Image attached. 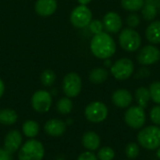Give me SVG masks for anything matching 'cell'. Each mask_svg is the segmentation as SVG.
I'll list each match as a JSON object with an SVG mask.
<instances>
[{"mask_svg":"<svg viewBox=\"0 0 160 160\" xmlns=\"http://www.w3.org/2000/svg\"><path fill=\"white\" fill-rule=\"evenodd\" d=\"M126 22L127 24L128 25V27L130 28H135L137 27L140 22H141V19H140V16L137 14V13H130L127 19H126Z\"/></svg>","mask_w":160,"mask_h":160,"instance_id":"obj_31","label":"cell"},{"mask_svg":"<svg viewBox=\"0 0 160 160\" xmlns=\"http://www.w3.org/2000/svg\"><path fill=\"white\" fill-rule=\"evenodd\" d=\"M22 132L27 138H35L38 136L39 132V127L38 124L36 121L33 120H27L23 123L22 127Z\"/></svg>","mask_w":160,"mask_h":160,"instance_id":"obj_22","label":"cell"},{"mask_svg":"<svg viewBox=\"0 0 160 160\" xmlns=\"http://www.w3.org/2000/svg\"><path fill=\"white\" fill-rule=\"evenodd\" d=\"M137 140L140 146L147 150H156L160 147V128L149 126L139 131Z\"/></svg>","mask_w":160,"mask_h":160,"instance_id":"obj_2","label":"cell"},{"mask_svg":"<svg viewBox=\"0 0 160 160\" xmlns=\"http://www.w3.org/2000/svg\"><path fill=\"white\" fill-rule=\"evenodd\" d=\"M67 128L65 122L59 119H51L46 122L44 126L45 132L52 137H60L62 136Z\"/></svg>","mask_w":160,"mask_h":160,"instance_id":"obj_15","label":"cell"},{"mask_svg":"<svg viewBox=\"0 0 160 160\" xmlns=\"http://www.w3.org/2000/svg\"><path fill=\"white\" fill-rule=\"evenodd\" d=\"M159 128H160V126H159Z\"/></svg>","mask_w":160,"mask_h":160,"instance_id":"obj_40","label":"cell"},{"mask_svg":"<svg viewBox=\"0 0 160 160\" xmlns=\"http://www.w3.org/2000/svg\"><path fill=\"white\" fill-rule=\"evenodd\" d=\"M145 0H121V6L128 11H138L143 8Z\"/></svg>","mask_w":160,"mask_h":160,"instance_id":"obj_23","label":"cell"},{"mask_svg":"<svg viewBox=\"0 0 160 160\" xmlns=\"http://www.w3.org/2000/svg\"><path fill=\"white\" fill-rule=\"evenodd\" d=\"M78 2L81 4V5H83V6H86L87 4H89L91 2V0H78Z\"/></svg>","mask_w":160,"mask_h":160,"instance_id":"obj_37","label":"cell"},{"mask_svg":"<svg viewBox=\"0 0 160 160\" xmlns=\"http://www.w3.org/2000/svg\"><path fill=\"white\" fill-rule=\"evenodd\" d=\"M149 92L151 99L158 105H160V82H155L151 83Z\"/></svg>","mask_w":160,"mask_h":160,"instance_id":"obj_28","label":"cell"},{"mask_svg":"<svg viewBox=\"0 0 160 160\" xmlns=\"http://www.w3.org/2000/svg\"><path fill=\"white\" fill-rule=\"evenodd\" d=\"M135 98L138 103V106L145 109L148 106V103L151 99L149 89L144 86L137 88L135 91Z\"/></svg>","mask_w":160,"mask_h":160,"instance_id":"obj_19","label":"cell"},{"mask_svg":"<svg viewBox=\"0 0 160 160\" xmlns=\"http://www.w3.org/2000/svg\"><path fill=\"white\" fill-rule=\"evenodd\" d=\"M0 160H12L11 154H9L5 149L0 148Z\"/></svg>","mask_w":160,"mask_h":160,"instance_id":"obj_35","label":"cell"},{"mask_svg":"<svg viewBox=\"0 0 160 160\" xmlns=\"http://www.w3.org/2000/svg\"><path fill=\"white\" fill-rule=\"evenodd\" d=\"M124 119L129 128L133 129H140L144 126L146 122V114L144 109L140 106H131L127 110Z\"/></svg>","mask_w":160,"mask_h":160,"instance_id":"obj_6","label":"cell"},{"mask_svg":"<svg viewBox=\"0 0 160 160\" xmlns=\"http://www.w3.org/2000/svg\"><path fill=\"white\" fill-rule=\"evenodd\" d=\"M109 111L107 106L100 101H94L86 106L84 110L85 118L95 124H98L103 122L108 116Z\"/></svg>","mask_w":160,"mask_h":160,"instance_id":"obj_5","label":"cell"},{"mask_svg":"<svg viewBox=\"0 0 160 160\" xmlns=\"http://www.w3.org/2000/svg\"><path fill=\"white\" fill-rule=\"evenodd\" d=\"M77 160H98V158H97V156H96L94 153H92L91 151H87V152L82 153V154L79 156V158H78V159Z\"/></svg>","mask_w":160,"mask_h":160,"instance_id":"obj_33","label":"cell"},{"mask_svg":"<svg viewBox=\"0 0 160 160\" xmlns=\"http://www.w3.org/2000/svg\"><path fill=\"white\" fill-rule=\"evenodd\" d=\"M4 91H5V85H4V82H3V81L0 79V98L3 96V94H4Z\"/></svg>","mask_w":160,"mask_h":160,"instance_id":"obj_36","label":"cell"},{"mask_svg":"<svg viewBox=\"0 0 160 160\" xmlns=\"http://www.w3.org/2000/svg\"><path fill=\"white\" fill-rule=\"evenodd\" d=\"M157 157H158V158L160 160V147L158 148V151H157Z\"/></svg>","mask_w":160,"mask_h":160,"instance_id":"obj_39","label":"cell"},{"mask_svg":"<svg viewBox=\"0 0 160 160\" xmlns=\"http://www.w3.org/2000/svg\"><path fill=\"white\" fill-rule=\"evenodd\" d=\"M73 108V103L68 98H62L56 104L57 112L61 114H68Z\"/></svg>","mask_w":160,"mask_h":160,"instance_id":"obj_24","label":"cell"},{"mask_svg":"<svg viewBox=\"0 0 160 160\" xmlns=\"http://www.w3.org/2000/svg\"><path fill=\"white\" fill-rule=\"evenodd\" d=\"M82 145L89 151H95L100 146V138L94 131H87L82 135Z\"/></svg>","mask_w":160,"mask_h":160,"instance_id":"obj_17","label":"cell"},{"mask_svg":"<svg viewBox=\"0 0 160 160\" xmlns=\"http://www.w3.org/2000/svg\"><path fill=\"white\" fill-rule=\"evenodd\" d=\"M33 109L40 113L47 112L52 106V96L45 90L37 91L31 99Z\"/></svg>","mask_w":160,"mask_h":160,"instance_id":"obj_11","label":"cell"},{"mask_svg":"<svg viewBox=\"0 0 160 160\" xmlns=\"http://www.w3.org/2000/svg\"><path fill=\"white\" fill-rule=\"evenodd\" d=\"M134 63L129 58H121L111 67V73L119 81H124L131 77L134 72Z\"/></svg>","mask_w":160,"mask_h":160,"instance_id":"obj_7","label":"cell"},{"mask_svg":"<svg viewBox=\"0 0 160 160\" xmlns=\"http://www.w3.org/2000/svg\"><path fill=\"white\" fill-rule=\"evenodd\" d=\"M18 120V115L15 111L11 109L0 110V124L4 126H11Z\"/></svg>","mask_w":160,"mask_h":160,"instance_id":"obj_21","label":"cell"},{"mask_svg":"<svg viewBox=\"0 0 160 160\" xmlns=\"http://www.w3.org/2000/svg\"><path fill=\"white\" fill-rule=\"evenodd\" d=\"M63 91L68 98H75L82 91V79L75 73H68L63 80Z\"/></svg>","mask_w":160,"mask_h":160,"instance_id":"obj_8","label":"cell"},{"mask_svg":"<svg viewBox=\"0 0 160 160\" xmlns=\"http://www.w3.org/2000/svg\"><path fill=\"white\" fill-rule=\"evenodd\" d=\"M102 23H103L104 29L107 32L112 33V34L118 33L122 29V26H123V21H122L121 16L114 11L107 12L103 17Z\"/></svg>","mask_w":160,"mask_h":160,"instance_id":"obj_12","label":"cell"},{"mask_svg":"<svg viewBox=\"0 0 160 160\" xmlns=\"http://www.w3.org/2000/svg\"><path fill=\"white\" fill-rule=\"evenodd\" d=\"M55 79H56L55 73L52 70H51V69L44 70L41 73V76H40L41 83L44 86H51V85H52L53 82H55Z\"/></svg>","mask_w":160,"mask_h":160,"instance_id":"obj_26","label":"cell"},{"mask_svg":"<svg viewBox=\"0 0 160 160\" xmlns=\"http://www.w3.org/2000/svg\"><path fill=\"white\" fill-rule=\"evenodd\" d=\"M56 8H57L56 0H37L35 4L36 12L43 17H47L53 14Z\"/></svg>","mask_w":160,"mask_h":160,"instance_id":"obj_16","label":"cell"},{"mask_svg":"<svg viewBox=\"0 0 160 160\" xmlns=\"http://www.w3.org/2000/svg\"><path fill=\"white\" fill-rule=\"evenodd\" d=\"M157 14H158L157 7L150 3H146L142 8V18L146 21H153L157 17Z\"/></svg>","mask_w":160,"mask_h":160,"instance_id":"obj_25","label":"cell"},{"mask_svg":"<svg viewBox=\"0 0 160 160\" xmlns=\"http://www.w3.org/2000/svg\"><path fill=\"white\" fill-rule=\"evenodd\" d=\"M90 49L93 54L99 59H109L115 51L116 45L113 38L105 32L95 35L90 43Z\"/></svg>","mask_w":160,"mask_h":160,"instance_id":"obj_1","label":"cell"},{"mask_svg":"<svg viewBox=\"0 0 160 160\" xmlns=\"http://www.w3.org/2000/svg\"><path fill=\"white\" fill-rule=\"evenodd\" d=\"M119 44L122 49L127 52H136L142 44L141 35L133 28H124L118 38Z\"/></svg>","mask_w":160,"mask_h":160,"instance_id":"obj_4","label":"cell"},{"mask_svg":"<svg viewBox=\"0 0 160 160\" xmlns=\"http://www.w3.org/2000/svg\"><path fill=\"white\" fill-rule=\"evenodd\" d=\"M159 60L160 50L154 45L142 47L137 54V61L142 66H150L158 63Z\"/></svg>","mask_w":160,"mask_h":160,"instance_id":"obj_10","label":"cell"},{"mask_svg":"<svg viewBox=\"0 0 160 160\" xmlns=\"http://www.w3.org/2000/svg\"><path fill=\"white\" fill-rule=\"evenodd\" d=\"M129 160H131V159H129Z\"/></svg>","mask_w":160,"mask_h":160,"instance_id":"obj_41","label":"cell"},{"mask_svg":"<svg viewBox=\"0 0 160 160\" xmlns=\"http://www.w3.org/2000/svg\"><path fill=\"white\" fill-rule=\"evenodd\" d=\"M149 76H150V70L147 68H142L136 73L135 77L137 79H143V78H146V77H149Z\"/></svg>","mask_w":160,"mask_h":160,"instance_id":"obj_34","label":"cell"},{"mask_svg":"<svg viewBox=\"0 0 160 160\" xmlns=\"http://www.w3.org/2000/svg\"><path fill=\"white\" fill-rule=\"evenodd\" d=\"M115 157V153L112 148L109 146L102 147L98 153V158L99 160H112Z\"/></svg>","mask_w":160,"mask_h":160,"instance_id":"obj_29","label":"cell"},{"mask_svg":"<svg viewBox=\"0 0 160 160\" xmlns=\"http://www.w3.org/2000/svg\"><path fill=\"white\" fill-rule=\"evenodd\" d=\"M104 65H105V66H110V67H112V64H111V61H110V60H106L105 63H104Z\"/></svg>","mask_w":160,"mask_h":160,"instance_id":"obj_38","label":"cell"},{"mask_svg":"<svg viewBox=\"0 0 160 160\" xmlns=\"http://www.w3.org/2000/svg\"><path fill=\"white\" fill-rule=\"evenodd\" d=\"M109 73L104 68H96L92 69L89 73V81L95 84H99L104 82L108 79Z\"/></svg>","mask_w":160,"mask_h":160,"instance_id":"obj_20","label":"cell"},{"mask_svg":"<svg viewBox=\"0 0 160 160\" xmlns=\"http://www.w3.org/2000/svg\"><path fill=\"white\" fill-rule=\"evenodd\" d=\"M92 21L91 10L83 5L76 7L70 14V22L77 28H82L87 25Z\"/></svg>","mask_w":160,"mask_h":160,"instance_id":"obj_9","label":"cell"},{"mask_svg":"<svg viewBox=\"0 0 160 160\" xmlns=\"http://www.w3.org/2000/svg\"><path fill=\"white\" fill-rule=\"evenodd\" d=\"M22 138L20 131H18L17 129H12L9 132H8V134L5 137L4 149L8 151L9 154H13L19 150V148L22 145Z\"/></svg>","mask_w":160,"mask_h":160,"instance_id":"obj_13","label":"cell"},{"mask_svg":"<svg viewBox=\"0 0 160 160\" xmlns=\"http://www.w3.org/2000/svg\"><path fill=\"white\" fill-rule=\"evenodd\" d=\"M133 97L131 93L127 89H118L113 92L112 96V103L118 108H128L132 103Z\"/></svg>","mask_w":160,"mask_h":160,"instance_id":"obj_14","label":"cell"},{"mask_svg":"<svg viewBox=\"0 0 160 160\" xmlns=\"http://www.w3.org/2000/svg\"><path fill=\"white\" fill-rule=\"evenodd\" d=\"M126 156L129 159H135L140 155V147L136 142H129L125 149Z\"/></svg>","mask_w":160,"mask_h":160,"instance_id":"obj_27","label":"cell"},{"mask_svg":"<svg viewBox=\"0 0 160 160\" xmlns=\"http://www.w3.org/2000/svg\"><path fill=\"white\" fill-rule=\"evenodd\" d=\"M45 150L43 144L37 140L27 141L20 149L18 154L19 160H42Z\"/></svg>","mask_w":160,"mask_h":160,"instance_id":"obj_3","label":"cell"},{"mask_svg":"<svg viewBox=\"0 0 160 160\" xmlns=\"http://www.w3.org/2000/svg\"><path fill=\"white\" fill-rule=\"evenodd\" d=\"M145 37L147 40L152 44L160 43V21L151 22L145 31Z\"/></svg>","mask_w":160,"mask_h":160,"instance_id":"obj_18","label":"cell"},{"mask_svg":"<svg viewBox=\"0 0 160 160\" xmlns=\"http://www.w3.org/2000/svg\"><path fill=\"white\" fill-rule=\"evenodd\" d=\"M103 28H104L103 27V23L99 20H93L89 23V29L95 35H98V34L102 33L103 32Z\"/></svg>","mask_w":160,"mask_h":160,"instance_id":"obj_30","label":"cell"},{"mask_svg":"<svg viewBox=\"0 0 160 160\" xmlns=\"http://www.w3.org/2000/svg\"><path fill=\"white\" fill-rule=\"evenodd\" d=\"M150 119L155 126H160V105H157L151 109Z\"/></svg>","mask_w":160,"mask_h":160,"instance_id":"obj_32","label":"cell"}]
</instances>
